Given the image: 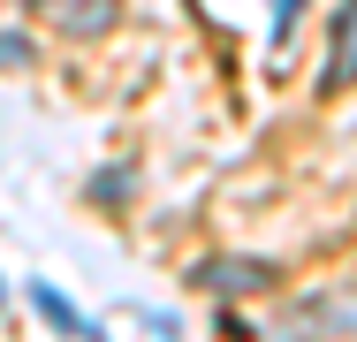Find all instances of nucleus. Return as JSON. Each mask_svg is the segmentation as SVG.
<instances>
[{"label":"nucleus","mask_w":357,"mask_h":342,"mask_svg":"<svg viewBox=\"0 0 357 342\" xmlns=\"http://www.w3.org/2000/svg\"><path fill=\"white\" fill-rule=\"evenodd\" d=\"M282 267H266V259H206L198 267V289L206 297H251V289H274Z\"/></svg>","instance_id":"nucleus-2"},{"label":"nucleus","mask_w":357,"mask_h":342,"mask_svg":"<svg viewBox=\"0 0 357 342\" xmlns=\"http://www.w3.org/2000/svg\"><path fill=\"white\" fill-rule=\"evenodd\" d=\"M84 335L91 342H175V320H167V312H144V304H122V312L91 320Z\"/></svg>","instance_id":"nucleus-3"},{"label":"nucleus","mask_w":357,"mask_h":342,"mask_svg":"<svg viewBox=\"0 0 357 342\" xmlns=\"http://www.w3.org/2000/svg\"><path fill=\"white\" fill-rule=\"evenodd\" d=\"M296 15H304V0H274V38H289V31H296Z\"/></svg>","instance_id":"nucleus-7"},{"label":"nucleus","mask_w":357,"mask_h":342,"mask_svg":"<svg viewBox=\"0 0 357 342\" xmlns=\"http://www.w3.org/2000/svg\"><path fill=\"white\" fill-rule=\"evenodd\" d=\"M31 61V46H15V31H0V68H23Z\"/></svg>","instance_id":"nucleus-8"},{"label":"nucleus","mask_w":357,"mask_h":342,"mask_svg":"<svg viewBox=\"0 0 357 342\" xmlns=\"http://www.w3.org/2000/svg\"><path fill=\"white\" fill-rule=\"evenodd\" d=\"M31 304H38V312H46V320H54L61 335H84V320H76V304L61 297V289H54V281H31Z\"/></svg>","instance_id":"nucleus-6"},{"label":"nucleus","mask_w":357,"mask_h":342,"mask_svg":"<svg viewBox=\"0 0 357 342\" xmlns=\"http://www.w3.org/2000/svg\"><path fill=\"white\" fill-rule=\"evenodd\" d=\"M342 84H357V0H342L335 46H327V68H319V91H342Z\"/></svg>","instance_id":"nucleus-4"},{"label":"nucleus","mask_w":357,"mask_h":342,"mask_svg":"<svg viewBox=\"0 0 357 342\" xmlns=\"http://www.w3.org/2000/svg\"><path fill=\"white\" fill-rule=\"evenodd\" d=\"M274 342H357V281L350 289H319L296 312H282Z\"/></svg>","instance_id":"nucleus-1"},{"label":"nucleus","mask_w":357,"mask_h":342,"mask_svg":"<svg viewBox=\"0 0 357 342\" xmlns=\"http://www.w3.org/2000/svg\"><path fill=\"white\" fill-rule=\"evenodd\" d=\"M38 8H46V23L69 31V38H99V31L114 23V0H38Z\"/></svg>","instance_id":"nucleus-5"}]
</instances>
